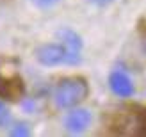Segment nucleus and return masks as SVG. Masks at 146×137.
I'll return each mask as SVG.
<instances>
[{
  "instance_id": "f257e3e1",
  "label": "nucleus",
  "mask_w": 146,
  "mask_h": 137,
  "mask_svg": "<svg viewBox=\"0 0 146 137\" xmlns=\"http://www.w3.org/2000/svg\"><path fill=\"white\" fill-rule=\"evenodd\" d=\"M89 95V85L82 77H66L54 89V103L57 109H71L84 102Z\"/></svg>"
},
{
  "instance_id": "f03ea898",
  "label": "nucleus",
  "mask_w": 146,
  "mask_h": 137,
  "mask_svg": "<svg viewBox=\"0 0 146 137\" xmlns=\"http://www.w3.org/2000/svg\"><path fill=\"white\" fill-rule=\"evenodd\" d=\"M59 39L62 41L61 45L64 46V64H68V66H75V64L80 62V52H82V38L75 32L71 30V28H61L59 32Z\"/></svg>"
},
{
  "instance_id": "7ed1b4c3",
  "label": "nucleus",
  "mask_w": 146,
  "mask_h": 137,
  "mask_svg": "<svg viewBox=\"0 0 146 137\" xmlns=\"http://www.w3.org/2000/svg\"><path fill=\"white\" fill-rule=\"evenodd\" d=\"M93 121V114L87 109H75L71 107V111L66 114L64 118V126L70 134H82L84 130H87Z\"/></svg>"
},
{
  "instance_id": "20e7f679",
  "label": "nucleus",
  "mask_w": 146,
  "mask_h": 137,
  "mask_svg": "<svg viewBox=\"0 0 146 137\" xmlns=\"http://www.w3.org/2000/svg\"><path fill=\"white\" fill-rule=\"evenodd\" d=\"M109 87L119 98H132L135 93V85L132 82V78L128 77V73H125L121 69H116L111 73V77H109Z\"/></svg>"
},
{
  "instance_id": "39448f33",
  "label": "nucleus",
  "mask_w": 146,
  "mask_h": 137,
  "mask_svg": "<svg viewBox=\"0 0 146 137\" xmlns=\"http://www.w3.org/2000/svg\"><path fill=\"white\" fill-rule=\"evenodd\" d=\"M64 46L59 43H48V45H41L36 50V59H38L43 66H59L64 64Z\"/></svg>"
},
{
  "instance_id": "423d86ee",
  "label": "nucleus",
  "mask_w": 146,
  "mask_h": 137,
  "mask_svg": "<svg viewBox=\"0 0 146 137\" xmlns=\"http://www.w3.org/2000/svg\"><path fill=\"white\" fill-rule=\"evenodd\" d=\"M23 80L14 77H0V96L5 100H18L23 96Z\"/></svg>"
},
{
  "instance_id": "0eeeda50",
  "label": "nucleus",
  "mask_w": 146,
  "mask_h": 137,
  "mask_svg": "<svg viewBox=\"0 0 146 137\" xmlns=\"http://www.w3.org/2000/svg\"><path fill=\"white\" fill-rule=\"evenodd\" d=\"M9 134L11 135H16V137H27V135H31V130L27 128V125L18 123V125H14L11 130H9Z\"/></svg>"
},
{
  "instance_id": "6e6552de",
  "label": "nucleus",
  "mask_w": 146,
  "mask_h": 137,
  "mask_svg": "<svg viewBox=\"0 0 146 137\" xmlns=\"http://www.w3.org/2000/svg\"><path fill=\"white\" fill-rule=\"evenodd\" d=\"M34 2H36L38 7H41V9H52V7H55L61 0H34Z\"/></svg>"
},
{
  "instance_id": "1a4fd4ad",
  "label": "nucleus",
  "mask_w": 146,
  "mask_h": 137,
  "mask_svg": "<svg viewBox=\"0 0 146 137\" xmlns=\"http://www.w3.org/2000/svg\"><path fill=\"white\" fill-rule=\"evenodd\" d=\"M7 121H9V111L5 109V105L0 102V126L5 125Z\"/></svg>"
},
{
  "instance_id": "9d476101",
  "label": "nucleus",
  "mask_w": 146,
  "mask_h": 137,
  "mask_svg": "<svg viewBox=\"0 0 146 137\" xmlns=\"http://www.w3.org/2000/svg\"><path fill=\"white\" fill-rule=\"evenodd\" d=\"M116 2V0H89V4H94V5H100V7H105L109 4Z\"/></svg>"
},
{
  "instance_id": "9b49d317",
  "label": "nucleus",
  "mask_w": 146,
  "mask_h": 137,
  "mask_svg": "<svg viewBox=\"0 0 146 137\" xmlns=\"http://www.w3.org/2000/svg\"><path fill=\"white\" fill-rule=\"evenodd\" d=\"M141 119H143V128L146 130V112H144V114H141ZM144 134H146V132H144Z\"/></svg>"
}]
</instances>
